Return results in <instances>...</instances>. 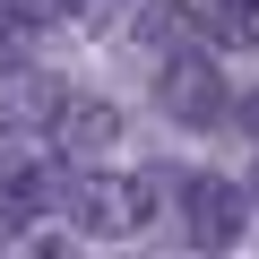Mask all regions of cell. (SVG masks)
Masks as SVG:
<instances>
[{
	"instance_id": "1",
	"label": "cell",
	"mask_w": 259,
	"mask_h": 259,
	"mask_svg": "<svg viewBox=\"0 0 259 259\" xmlns=\"http://www.w3.org/2000/svg\"><path fill=\"white\" fill-rule=\"evenodd\" d=\"M147 207H156L147 173H104V164H87V173L61 182V216H69L78 233H95V242H130V233L147 225Z\"/></svg>"
},
{
	"instance_id": "2",
	"label": "cell",
	"mask_w": 259,
	"mask_h": 259,
	"mask_svg": "<svg viewBox=\"0 0 259 259\" xmlns=\"http://www.w3.org/2000/svg\"><path fill=\"white\" fill-rule=\"evenodd\" d=\"M156 104H164V121H182V130H216L233 95H225V78H216L207 52H173V61L156 69Z\"/></svg>"
},
{
	"instance_id": "3",
	"label": "cell",
	"mask_w": 259,
	"mask_h": 259,
	"mask_svg": "<svg viewBox=\"0 0 259 259\" xmlns=\"http://www.w3.org/2000/svg\"><path fill=\"white\" fill-rule=\"evenodd\" d=\"M182 225H190L199 250H233L242 225H250V199H242L225 173H190V182H182Z\"/></svg>"
},
{
	"instance_id": "4",
	"label": "cell",
	"mask_w": 259,
	"mask_h": 259,
	"mask_svg": "<svg viewBox=\"0 0 259 259\" xmlns=\"http://www.w3.org/2000/svg\"><path fill=\"white\" fill-rule=\"evenodd\" d=\"M61 112H69V87L52 69H35V61L0 69V130H52Z\"/></svg>"
},
{
	"instance_id": "5",
	"label": "cell",
	"mask_w": 259,
	"mask_h": 259,
	"mask_svg": "<svg viewBox=\"0 0 259 259\" xmlns=\"http://www.w3.org/2000/svg\"><path fill=\"white\" fill-rule=\"evenodd\" d=\"M52 139H61V156H78V164L112 156V147H121V104H104V95H69V112L52 121Z\"/></svg>"
},
{
	"instance_id": "6",
	"label": "cell",
	"mask_w": 259,
	"mask_h": 259,
	"mask_svg": "<svg viewBox=\"0 0 259 259\" xmlns=\"http://www.w3.org/2000/svg\"><path fill=\"white\" fill-rule=\"evenodd\" d=\"M52 199V173H44V156L18 139V130H0V207H18V216H35Z\"/></svg>"
},
{
	"instance_id": "7",
	"label": "cell",
	"mask_w": 259,
	"mask_h": 259,
	"mask_svg": "<svg viewBox=\"0 0 259 259\" xmlns=\"http://www.w3.org/2000/svg\"><path fill=\"white\" fill-rule=\"evenodd\" d=\"M35 35H44V26H35V18H26V9H9V0H0V69H18V61H26V44H35Z\"/></svg>"
},
{
	"instance_id": "8",
	"label": "cell",
	"mask_w": 259,
	"mask_h": 259,
	"mask_svg": "<svg viewBox=\"0 0 259 259\" xmlns=\"http://www.w3.org/2000/svg\"><path fill=\"white\" fill-rule=\"evenodd\" d=\"M69 26H87V35H112V26H121V0H78V9H69Z\"/></svg>"
},
{
	"instance_id": "9",
	"label": "cell",
	"mask_w": 259,
	"mask_h": 259,
	"mask_svg": "<svg viewBox=\"0 0 259 259\" xmlns=\"http://www.w3.org/2000/svg\"><path fill=\"white\" fill-rule=\"evenodd\" d=\"M9 9H26L35 26H69V9H78V0H9Z\"/></svg>"
},
{
	"instance_id": "10",
	"label": "cell",
	"mask_w": 259,
	"mask_h": 259,
	"mask_svg": "<svg viewBox=\"0 0 259 259\" xmlns=\"http://www.w3.org/2000/svg\"><path fill=\"white\" fill-rule=\"evenodd\" d=\"M233 121H242V130H250V139H259V87H250V95H242V104H233Z\"/></svg>"
},
{
	"instance_id": "11",
	"label": "cell",
	"mask_w": 259,
	"mask_h": 259,
	"mask_svg": "<svg viewBox=\"0 0 259 259\" xmlns=\"http://www.w3.org/2000/svg\"><path fill=\"white\" fill-rule=\"evenodd\" d=\"M216 9H225V18H250V9H259V0H216Z\"/></svg>"
},
{
	"instance_id": "12",
	"label": "cell",
	"mask_w": 259,
	"mask_h": 259,
	"mask_svg": "<svg viewBox=\"0 0 259 259\" xmlns=\"http://www.w3.org/2000/svg\"><path fill=\"white\" fill-rule=\"evenodd\" d=\"M242 199H250V207H259V164H250V190H242Z\"/></svg>"
}]
</instances>
